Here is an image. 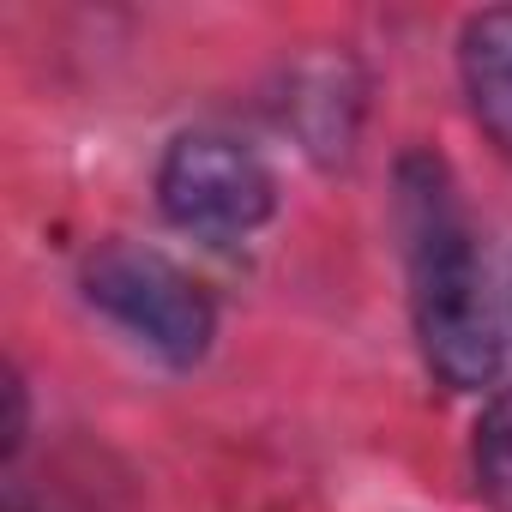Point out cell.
<instances>
[{"label":"cell","instance_id":"2","mask_svg":"<svg viewBox=\"0 0 512 512\" xmlns=\"http://www.w3.org/2000/svg\"><path fill=\"white\" fill-rule=\"evenodd\" d=\"M85 302L163 368H199L217 344V302L193 272L145 241H97L79 266Z\"/></svg>","mask_w":512,"mask_h":512},{"label":"cell","instance_id":"3","mask_svg":"<svg viewBox=\"0 0 512 512\" xmlns=\"http://www.w3.org/2000/svg\"><path fill=\"white\" fill-rule=\"evenodd\" d=\"M157 211L187 235L235 241L278 217V175L247 139L187 127L157 157Z\"/></svg>","mask_w":512,"mask_h":512},{"label":"cell","instance_id":"1","mask_svg":"<svg viewBox=\"0 0 512 512\" xmlns=\"http://www.w3.org/2000/svg\"><path fill=\"white\" fill-rule=\"evenodd\" d=\"M392 223L410 284V332L422 368L446 392H482L500 374V320L488 296L482 241L452 163L410 145L392 169Z\"/></svg>","mask_w":512,"mask_h":512},{"label":"cell","instance_id":"4","mask_svg":"<svg viewBox=\"0 0 512 512\" xmlns=\"http://www.w3.org/2000/svg\"><path fill=\"white\" fill-rule=\"evenodd\" d=\"M458 85L482 139L512 163V7H482L458 25Z\"/></svg>","mask_w":512,"mask_h":512},{"label":"cell","instance_id":"6","mask_svg":"<svg viewBox=\"0 0 512 512\" xmlns=\"http://www.w3.org/2000/svg\"><path fill=\"white\" fill-rule=\"evenodd\" d=\"M470 476L494 512H512V392H494L470 428Z\"/></svg>","mask_w":512,"mask_h":512},{"label":"cell","instance_id":"7","mask_svg":"<svg viewBox=\"0 0 512 512\" xmlns=\"http://www.w3.org/2000/svg\"><path fill=\"white\" fill-rule=\"evenodd\" d=\"M25 440H31V386L19 368H7V470H19Z\"/></svg>","mask_w":512,"mask_h":512},{"label":"cell","instance_id":"5","mask_svg":"<svg viewBox=\"0 0 512 512\" xmlns=\"http://www.w3.org/2000/svg\"><path fill=\"white\" fill-rule=\"evenodd\" d=\"M356 115H362V79L356 67L338 61H302L284 85V127L302 139V151L314 157H344L356 139Z\"/></svg>","mask_w":512,"mask_h":512},{"label":"cell","instance_id":"8","mask_svg":"<svg viewBox=\"0 0 512 512\" xmlns=\"http://www.w3.org/2000/svg\"><path fill=\"white\" fill-rule=\"evenodd\" d=\"M7 512H55V506L49 500H31L25 482H7Z\"/></svg>","mask_w":512,"mask_h":512}]
</instances>
